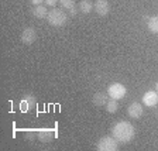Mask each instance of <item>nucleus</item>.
<instances>
[{
  "mask_svg": "<svg viewBox=\"0 0 158 151\" xmlns=\"http://www.w3.org/2000/svg\"><path fill=\"white\" fill-rule=\"evenodd\" d=\"M112 134L118 143H130L135 134V130L131 123L118 122V123H116L114 127L112 128Z\"/></svg>",
  "mask_w": 158,
  "mask_h": 151,
  "instance_id": "f257e3e1",
  "label": "nucleus"
},
{
  "mask_svg": "<svg viewBox=\"0 0 158 151\" xmlns=\"http://www.w3.org/2000/svg\"><path fill=\"white\" fill-rule=\"evenodd\" d=\"M47 20H48V23L51 24V26H54V27H62L64 24L66 23V20H68V16H66L65 11H62V10L54 9V10H51V11L48 13Z\"/></svg>",
  "mask_w": 158,
  "mask_h": 151,
  "instance_id": "f03ea898",
  "label": "nucleus"
},
{
  "mask_svg": "<svg viewBox=\"0 0 158 151\" xmlns=\"http://www.w3.org/2000/svg\"><path fill=\"white\" fill-rule=\"evenodd\" d=\"M99 151H116L118 150V141L114 137H103L96 145Z\"/></svg>",
  "mask_w": 158,
  "mask_h": 151,
  "instance_id": "7ed1b4c3",
  "label": "nucleus"
},
{
  "mask_svg": "<svg viewBox=\"0 0 158 151\" xmlns=\"http://www.w3.org/2000/svg\"><path fill=\"white\" fill-rule=\"evenodd\" d=\"M126 93H127L126 86L122 85V83H118V82L112 83V85L109 86V89H107V95L110 96V99H116V100L123 99L126 96Z\"/></svg>",
  "mask_w": 158,
  "mask_h": 151,
  "instance_id": "20e7f679",
  "label": "nucleus"
},
{
  "mask_svg": "<svg viewBox=\"0 0 158 151\" xmlns=\"http://www.w3.org/2000/svg\"><path fill=\"white\" fill-rule=\"evenodd\" d=\"M143 103L147 107H152L158 103V92L157 90H147L143 95Z\"/></svg>",
  "mask_w": 158,
  "mask_h": 151,
  "instance_id": "39448f33",
  "label": "nucleus"
},
{
  "mask_svg": "<svg viewBox=\"0 0 158 151\" xmlns=\"http://www.w3.org/2000/svg\"><path fill=\"white\" fill-rule=\"evenodd\" d=\"M37 40V31L31 27L28 28H24V31L21 33V41H23L26 45H30V44H33L34 41Z\"/></svg>",
  "mask_w": 158,
  "mask_h": 151,
  "instance_id": "423d86ee",
  "label": "nucleus"
},
{
  "mask_svg": "<svg viewBox=\"0 0 158 151\" xmlns=\"http://www.w3.org/2000/svg\"><path fill=\"white\" fill-rule=\"evenodd\" d=\"M93 9H95V11L99 16H107L109 10H110V6H109L107 0H96Z\"/></svg>",
  "mask_w": 158,
  "mask_h": 151,
  "instance_id": "0eeeda50",
  "label": "nucleus"
},
{
  "mask_svg": "<svg viewBox=\"0 0 158 151\" xmlns=\"http://www.w3.org/2000/svg\"><path fill=\"white\" fill-rule=\"evenodd\" d=\"M127 113L131 119H140L143 116V106L137 102H133L127 107Z\"/></svg>",
  "mask_w": 158,
  "mask_h": 151,
  "instance_id": "6e6552de",
  "label": "nucleus"
},
{
  "mask_svg": "<svg viewBox=\"0 0 158 151\" xmlns=\"http://www.w3.org/2000/svg\"><path fill=\"white\" fill-rule=\"evenodd\" d=\"M54 136H55L54 130H49V128H43V130L37 132V137H38L40 141L43 143H49L54 138Z\"/></svg>",
  "mask_w": 158,
  "mask_h": 151,
  "instance_id": "1a4fd4ad",
  "label": "nucleus"
},
{
  "mask_svg": "<svg viewBox=\"0 0 158 151\" xmlns=\"http://www.w3.org/2000/svg\"><path fill=\"white\" fill-rule=\"evenodd\" d=\"M34 106H35V98L33 95H24V98L21 99V110L27 112Z\"/></svg>",
  "mask_w": 158,
  "mask_h": 151,
  "instance_id": "9d476101",
  "label": "nucleus"
},
{
  "mask_svg": "<svg viewBox=\"0 0 158 151\" xmlns=\"http://www.w3.org/2000/svg\"><path fill=\"white\" fill-rule=\"evenodd\" d=\"M48 13L49 11H47V7L45 6H35L33 9V14L34 17H37V19H45V17H48Z\"/></svg>",
  "mask_w": 158,
  "mask_h": 151,
  "instance_id": "9b49d317",
  "label": "nucleus"
},
{
  "mask_svg": "<svg viewBox=\"0 0 158 151\" xmlns=\"http://www.w3.org/2000/svg\"><path fill=\"white\" fill-rule=\"evenodd\" d=\"M92 100H93V103H95L96 106H103V105L107 103V96H106L103 92H98V93L93 95Z\"/></svg>",
  "mask_w": 158,
  "mask_h": 151,
  "instance_id": "f8f14e48",
  "label": "nucleus"
},
{
  "mask_svg": "<svg viewBox=\"0 0 158 151\" xmlns=\"http://www.w3.org/2000/svg\"><path fill=\"white\" fill-rule=\"evenodd\" d=\"M147 26H148V30H150L152 34H158V16L150 17Z\"/></svg>",
  "mask_w": 158,
  "mask_h": 151,
  "instance_id": "ddd939ff",
  "label": "nucleus"
},
{
  "mask_svg": "<svg viewBox=\"0 0 158 151\" xmlns=\"http://www.w3.org/2000/svg\"><path fill=\"white\" fill-rule=\"evenodd\" d=\"M92 3L89 2V0H82L81 2V4H79V10L82 11L83 14H89L90 11H92Z\"/></svg>",
  "mask_w": 158,
  "mask_h": 151,
  "instance_id": "4468645a",
  "label": "nucleus"
},
{
  "mask_svg": "<svg viewBox=\"0 0 158 151\" xmlns=\"http://www.w3.org/2000/svg\"><path fill=\"white\" fill-rule=\"evenodd\" d=\"M106 110H107L109 113H116L118 109V103L116 99H110V100H107V103H106Z\"/></svg>",
  "mask_w": 158,
  "mask_h": 151,
  "instance_id": "2eb2a0df",
  "label": "nucleus"
},
{
  "mask_svg": "<svg viewBox=\"0 0 158 151\" xmlns=\"http://www.w3.org/2000/svg\"><path fill=\"white\" fill-rule=\"evenodd\" d=\"M59 3H61V6H62L64 9L69 10L75 6V0H59Z\"/></svg>",
  "mask_w": 158,
  "mask_h": 151,
  "instance_id": "dca6fc26",
  "label": "nucleus"
},
{
  "mask_svg": "<svg viewBox=\"0 0 158 151\" xmlns=\"http://www.w3.org/2000/svg\"><path fill=\"white\" fill-rule=\"evenodd\" d=\"M56 2H58V0H45L47 6H55V4H56Z\"/></svg>",
  "mask_w": 158,
  "mask_h": 151,
  "instance_id": "f3484780",
  "label": "nucleus"
},
{
  "mask_svg": "<svg viewBox=\"0 0 158 151\" xmlns=\"http://www.w3.org/2000/svg\"><path fill=\"white\" fill-rule=\"evenodd\" d=\"M76 13H78V10H76L75 6H73L72 9H69V14H71V16H76Z\"/></svg>",
  "mask_w": 158,
  "mask_h": 151,
  "instance_id": "a211bd4d",
  "label": "nucleus"
},
{
  "mask_svg": "<svg viewBox=\"0 0 158 151\" xmlns=\"http://www.w3.org/2000/svg\"><path fill=\"white\" fill-rule=\"evenodd\" d=\"M30 2H31L34 6H40V4L43 3V2H45V0H30Z\"/></svg>",
  "mask_w": 158,
  "mask_h": 151,
  "instance_id": "6ab92c4d",
  "label": "nucleus"
},
{
  "mask_svg": "<svg viewBox=\"0 0 158 151\" xmlns=\"http://www.w3.org/2000/svg\"><path fill=\"white\" fill-rule=\"evenodd\" d=\"M26 134H27V136H26L27 138H30V140H31V138H33V136H31V134H33V133H31V132H27Z\"/></svg>",
  "mask_w": 158,
  "mask_h": 151,
  "instance_id": "aec40b11",
  "label": "nucleus"
},
{
  "mask_svg": "<svg viewBox=\"0 0 158 151\" xmlns=\"http://www.w3.org/2000/svg\"><path fill=\"white\" fill-rule=\"evenodd\" d=\"M155 90H157V92H158V82L155 83Z\"/></svg>",
  "mask_w": 158,
  "mask_h": 151,
  "instance_id": "412c9836",
  "label": "nucleus"
},
{
  "mask_svg": "<svg viewBox=\"0 0 158 151\" xmlns=\"http://www.w3.org/2000/svg\"><path fill=\"white\" fill-rule=\"evenodd\" d=\"M157 113H158V112H157Z\"/></svg>",
  "mask_w": 158,
  "mask_h": 151,
  "instance_id": "4be33fe9",
  "label": "nucleus"
}]
</instances>
